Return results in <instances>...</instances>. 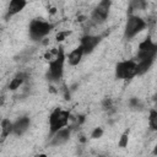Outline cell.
I'll return each mask as SVG.
<instances>
[{"label": "cell", "instance_id": "cell-16", "mask_svg": "<svg viewBox=\"0 0 157 157\" xmlns=\"http://www.w3.org/2000/svg\"><path fill=\"white\" fill-rule=\"evenodd\" d=\"M126 145H128V132H125V134L121 136L120 141H119V146H120V147H125Z\"/></svg>", "mask_w": 157, "mask_h": 157}, {"label": "cell", "instance_id": "cell-17", "mask_svg": "<svg viewBox=\"0 0 157 157\" xmlns=\"http://www.w3.org/2000/svg\"><path fill=\"white\" fill-rule=\"evenodd\" d=\"M67 34H69L67 31H66V32H60V33H58V34H56V40H63Z\"/></svg>", "mask_w": 157, "mask_h": 157}, {"label": "cell", "instance_id": "cell-1", "mask_svg": "<svg viewBox=\"0 0 157 157\" xmlns=\"http://www.w3.org/2000/svg\"><path fill=\"white\" fill-rule=\"evenodd\" d=\"M69 118H70V113L67 110L64 109H59L56 108L49 117V128H50V132L55 134L58 130L65 128L69 123Z\"/></svg>", "mask_w": 157, "mask_h": 157}, {"label": "cell", "instance_id": "cell-5", "mask_svg": "<svg viewBox=\"0 0 157 157\" xmlns=\"http://www.w3.org/2000/svg\"><path fill=\"white\" fill-rule=\"evenodd\" d=\"M136 75V63L134 60L120 61L115 66V77L123 80H130Z\"/></svg>", "mask_w": 157, "mask_h": 157}, {"label": "cell", "instance_id": "cell-3", "mask_svg": "<svg viewBox=\"0 0 157 157\" xmlns=\"http://www.w3.org/2000/svg\"><path fill=\"white\" fill-rule=\"evenodd\" d=\"M64 61H65V54L61 48L58 49L56 56L49 61V72L48 76L52 80H58L61 78L63 72H64Z\"/></svg>", "mask_w": 157, "mask_h": 157}, {"label": "cell", "instance_id": "cell-9", "mask_svg": "<svg viewBox=\"0 0 157 157\" xmlns=\"http://www.w3.org/2000/svg\"><path fill=\"white\" fill-rule=\"evenodd\" d=\"M29 126V118L21 117L12 124V132L16 135H22Z\"/></svg>", "mask_w": 157, "mask_h": 157}, {"label": "cell", "instance_id": "cell-15", "mask_svg": "<svg viewBox=\"0 0 157 157\" xmlns=\"http://www.w3.org/2000/svg\"><path fill=\"white\" fill-rule=\"evenodd\" d=\"M102 134H103V130H102V128H96L94 130H93V132H92V139H98V137H101L102 136Z\"/></svg>", "mask_w": 157, "mask_h": 157}, {"label": "cell", "instance_id": "cell-8", "mask_svg": "<svg viewBox=\"0 0 157 157\" xmlns=\"http://www.w3.org/2000/svg\"><path fill=\"white\" fill-rule=\"evenodd\" d=\"M27 5V2L25 0H12L10 1L9 6H7V12H6V20L9 17H12L13 15L18 13L20 11H22L25 9V6Z\"/></svg>", "mask_w": 157, "mask_h": 157}, {"label": "cell", "instance_id": "cell-11", "mask_svg": "<svg viewBox=\"0 0 157 157\" xmlns=\"http://www.w3.org/2000/svg\"><path fill=\"white\" fill-rule=\"evenodd\" d=\"M82 55H83V50H82V48H81V47H78V48L74 49V50L67 55L69 64H70V65H72V66L77 65V64L81 61Z\"/></svg>", "mask_w": 157, "mask_h": 157}, {"label": "cell", "instance_id": "cell-18", "mask_svg": "<svg viewBox=\"0 0 157 157\" xmlns=\"http://www.w3.org/2000/svg\"><path fill=\"white\" fill-rule=\"evenodd\" d=\"M37 157H47L45 155H39V156H37Z\"/></svg>", "mask_w": 157, "mask_h": 157}, {"label": "cell", "instance_id": "cell-13", "mask_svg": "<svg viewBox=\"0 0 157 157\" xmlns=\"http://www.w3.org/2000/svg\"><path fill=\"white\" fill-rule=\"evenodd\" d=\"M23 81H25V74H18L12 78V81L9 85V88L10 90H16L22 85Z\"/></svg>", "mask_w": 157, "mask_h": 157}, {"label": "cell", "instance_id": "cell-10", "mask_svg": "<svg viewBox=\"0 0 157 157\" xmlns=\"http://www.w3.org/2000/svg\"><path fill=\"white\" fill-rule=\"evenodd\" d=\"M70 137V129L67 128H63L60 130H58L52 140V145H61L64 142H66Z\"/></svg>", "mask_w": 157, "mask_h": 157}, {"label": "cell", "instance_id": "cell-6", "mask_svg": "<svg viewBox=\"0 0 157 157\" xmlns=\"http://www.w3.org/2000/svg\"><path fill=\"white\" fill-rule=\"evenodd\" d=\"M109 7H110V1H108V0L101 1L96 6V9L93 10V12H92V16H91L92 21L94 23H103L107 20V17H108Z\"/></svg>", "mask_w": 157, "mask_h": 157}, {"label": "cell", "instance_id": "cell-4", "mask_svg": "<svg viewBox=\"0 0 157 157\" xmlns=\"http://www.w3.org/2000/svg\"><path fill=\"white\" fill-rule=\"evenodd\" d=\"M146 26H147V23L141 17L135 16V15H130L129 18H128V21H126V25H125V37L128 39L135 37Z\"/></svg>", "mask_w": 157, "mask_h": 157}, {"label": "cell", "instance_id": "cell-2", "mask_svg": "<svg viewBox=\"0 0 157 157\" xmlns=\"http://www.w3.org/2000/svg\"><path fill=\"white\" fill-rule=\"evenodd\" d=\"M53 25L43 20H33L29 23V36L33 40H39L53 29Z\"/></svg>", "mask_w": 157, "mask_h": 157}, {"label": "cell", "instance_id": "cell-7", "mask_svg": "<svg viewBox=\"0 0 157 157\" xmlns=\"http://www.w3.org/2000/svg\"><path fill=\"white\" fill-rule=\"evenodd\" d=\"M101 42V37L98 36H91V34H87V36H83L82 39H81V48L83 50V54H88L91 53Z\"/></svg>", "mask_w": 157, "mask_h": 157}, {"label": "cell", "instance_id": "cell-14", "mask_svg": "<svg viewBox=\"0 0 157 157\" xmlns=\"http://www.w3.org/2000/svg\"><path fill=\"white\" fill-rule=\"evenodd\" d=\"M150 125L153 130L157 129V113H156V110H151V113H150Z\"/></svg>", "mask_w": 157, "mask_h": 157}, {"label": "cell", "instance_id": "cell-12", "mask_svg": "<svg viewBox=\"0 0 157 157\" xmlns=\"http://www.w3.org/2000/svg\"><path fill=\"white\" fill-rule=\"evenodd\" d=\"M12 132V123L9 119H4L1 121V139H6Z\"/></svg>", "mask_w": 157, "mask_h": 157}]
</instances>
